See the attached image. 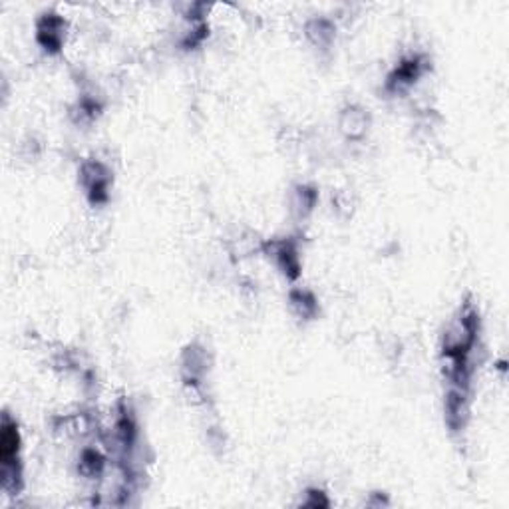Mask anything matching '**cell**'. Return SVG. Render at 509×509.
I'll return each mask as SVG.
<instances>
[{
	"label": "cell",
	"mask_w": 509,
	"mask_h": 509,
	"mask_svg": "<svg viewBox=\"0 0 509 509\" xmlns=\"http://www.w3.org/2000/svg\"><path fill=\"white\" fill-rule=\"evenodd\" d=\"M82 183L92 203H104L108 199L110 173L100 161H90L82 167Z\"/></svg>",
	"instance_id": "cell-1"
},
{
	"label": "cell",
	"mask_w": 509,
	"mask_h": 509,
	"mask_svg": "<svg viewBox=\"0 0 509 509\" xmlns=\"http://www.w3.org/2000/svg\"><path fill=\"white\" fill-rule=\"evenodd\" d=\"M291 302L294 309L301 311L302 316H311L316 311V304H314V299H312L309 292L304 291H297L291 294Z\"/></svg>",
	"instance_id": "cell-4"
},
{
	"label": "cell",
	"mask_w": 509,
	"mask_h": 509,
	"mask_svg": "<svg viewBox=\"0 0 509 509\" xmlns=\"http://www.w3.org/2000/svg\"><path fill=\"white\" fill-rule=\"evenodd\" d=\"M62 30L64 22L56 16H46L42 18L40 26H38V42L46 50H58L62 46Z\"/></svg>",
	"instance_id": "cell-2"
},
{
	"label": "cell",
	"mask_w": 509,
	"mask_h": 509,
	"mask_svg": "<svg viewBox=\"0 0 509 509\" xmlns=\"http://www.w3.org/2000/svg\"><path fill=\"white\" fill-rule=\"evenodd\" d=\"M343 130L350 137L364 134V127H366V114L362 110H348L343 115Z\"/></svg>",
	"instance_id": "cell-3"
}]
</instances>
